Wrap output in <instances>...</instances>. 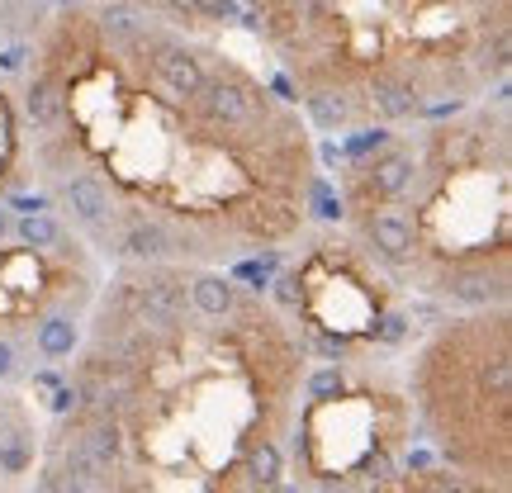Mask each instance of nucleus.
<instances>
[{"label": "nucleus", "mask_w": 512, "mask_h": 493, "mask_svg": "<svg viewBox=\"0 0 512 493\" xmlns=\"http://www.w3.org/2000/svg\"><path fill=\"white\" fill-rule=\"evenodd\" d=\"M318 143L475 105L512 76V0H233Z\"/></svg>", "instance_id": "4"}, {"label": "nucleus", "mask_w": 512, "mask_h": 493, "mask_svg": "<svg viewBox=\"0 0 512 493\" xmlns=\"http://www.w3.org/2000/svg\"><path fill=\"white\" fill-rule=\"evenodd\" d=\"M10 72L38 200L105 271H233L323 219L313 128L223 34L57 0Z\"/></svg>", "instance_id": "1"}, {"label": "nucleus", "mask_w": 512, "mask_h": 493, "mask_svg": "<svg viewBox=\"0 0 512 493\" xmlns=\"http://www.w3.org/2000/svg\"><path fill=\"white\" fill-rule=\"evenodd\" d=\"M100 256L38 200H0V384L34 389L76 351Z\"/></svg>", "instance_id": "8"}, {"label": "nucleus", "mask_w": 512, "mask_h": 493, "mask_svg": "<svg viewBox=\"0 0 512 493\" xmlns=\"http://www.w3.org/2000/svg\"><path fill=\"white\" fill-rule=\"evenodd\" d=\"M418 456L403 356H304V384L290 427L294 493H366Z\"/></svg>", "instance_id": "7"}, {"label": "nucleus", "mask_w": 512, "mask_h": 493, "mask_svg": "<svg viewBox=\"0 0 512 493\" xmlns=\"http://www.w3.org/2000/svg\"><path fill=\"white\" fill-rule=\"evenodd\" d=\"M38 432H43L38 399H29V389L0 384V493H29Z\"/></svg>", "instance_id": "9"}, {"label": "nucleus", "mask_w": 512, "mask_h": 493, "mask_svg": "<svg viewBox=\"0 0 512 493\" xmlns=\"http://www.w3.org/2000/svg\"><path fill=\"white\" fill-rule=\"evenodd\" d=\"M418 451L512 484V309L441 313L403 351Z\"/></svg>", "instance_id": "5"}, {"label": "nucleus", "mask_w": 512, "mask_h": 493, "mask_svg": "<svg viewBox=\"0 0 512 493\" xmlns=\"http://www.w3.org/2000/svg\"><path fill=\"white\" fill-rule=\"evenodd\" d=\"M323 219L441 313L512 309V95L318 143Z\"/></svg>", "instance_id": "3"}, {"label": "nucleus", "mask_w": 512, "mask_h": 493, "mask_svg": "<svg viewBox=\"0 0 512 493\" xmlns=\"http://www.w3.org/2000/svg\"><path fill=\"white\" fill-rule=\"evenodd\" d=\"M366 493H512V484H494V479H475L465 470H451L441 460H408L403 470L384 475L380 484H370Z\"/></svg>", "instance_id": "11"}, {"label": "nucleus", "mask_w": 512, "mask_h": 493, "mask_svg": "<svg viewBox=\"0 0 512 493\" xmlns=\"http://www.w3.org/2000/svg\"><path fill=\"white\" fill-rule=\"evenodd\" d=\"M304 351L238 266H114L38 380L29 493H294Z\"/></svg>", "instance_id": "2"}, {"label": "nucleus", "mask_w": 512, "mask_h": 493, "mask_svg": "<svg viewBox=\"0 0 512 493\" xmlns=\"http://www.w3.org/2000/svg\"><path fill=\"white\" fill-rule=\"evenodd\" d=\"M238 271L266 290L304 356H347V351L403 356L441 318V309L403 290L332 219H313L290 247H280L266 261H247Z\"/></svg>", "instance_id": "6"}, {"label": "nucleus", "mask_w": 512, "mask_h": 493, "mask_svg": "<svg viewBox=\"0 0 512 493\" xmlns=\"http://www.w3.org/2000/svg\"><path fill=\"white\" fill-rule=\"evenodd\" d=\"M29 181V147H24V114H19L15 72L0 67V200H34Z\"/></svg>", "instance_id": "10"}, {"label": "nucleus", "mask_w": 512, "mask_h": 493, "mask_svg": "<svg viewBox=\"0 0 512 493\" xmlns=\"http://www.w3.org/2000/svg\"><path fill=\"white\" fill-rule=\"evenodd\" d=\"M114 5L152 10V15L185 24L195 34H228V29H238V5L233 0H114Z\"/></svg>", "instance_id": "12"}, {"label": "nucleus", "mask_w": 512, "mask_h": 493, "mask_svg": "<svg viewBox=\"0 0 512 493\" xmlns=\"http://www.w3.org/2000/svg\"><path fill=\"white\" fill-rule=\"evenodd\" d=\"M57 0H0V67L10 72L24 43L38 34V24L53 15Z\"/></svg>", "instance_id": "13"}]
</instances>
